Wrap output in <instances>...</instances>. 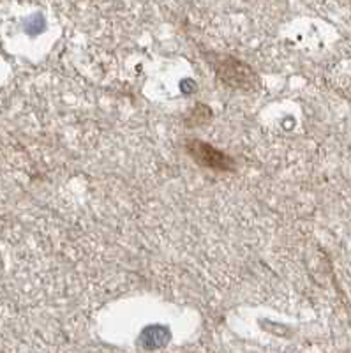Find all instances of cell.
Segmentation results:
<instances>
[{
  "label": "cell",
  "instance_id": "obj_1",
  "mask_svg": "<svg viewBox=\"0 0 351 353\" xmlns=\"http://www.w3.org/2000/svg\"><path fill=\"white\" fill-rule=\"evenodd\" d=\"M210 64L217 78L228 87L239 88V90H254L258 87L256 72L235 57L217 55L216 61H210Z\"/></svg>",
  "mask_w": 351,
  "mask_h": 353
},
{
  "label": "cell",
  "instance_id": "obj_2",
  "mask_svg": "<svg viewBox=\"0 0 351 353\" xmlns=\"http://www.w3.org/2000/svg\"><path fill=\"white\" fill-rule=\"evenodd\" d=\"M184 147L189 156L194 159V163H198L203 168L212 170V172H233V168H235L232 157L221 152L219 149H216L214 145L207 143V141L192 138V140L185 141Z\"/></svg>",
  "mask_w": 351,
  "mask_h": 353
},
{
  "label": "cell",
  "instance_id": "obj_3",
  "mask_svg": "<svg viewBox=\"0 0 351 353\" xmlns=\"http://www.w3.org/2000/svg\"><path fill=\"white\" fill-rule=\"evenodd\" d=\"M208 117H210V108L205 105H201V103H198V105L192 108L191 112V117H188V125H200V124H205V122L208 121Z\"/></svg>",
  "mask_w": 351,
  "mask_h": 353
}]
</instances>
